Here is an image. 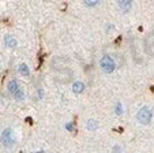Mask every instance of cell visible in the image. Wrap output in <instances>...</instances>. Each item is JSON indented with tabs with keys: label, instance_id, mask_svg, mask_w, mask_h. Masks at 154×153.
Wrapping results in <instances>:
<instances>
[{
	"label": "cell",
	"instance_id": "obj_1",
	"mask_svg": "<svg viewBox=\"0 0 154 153\" xmlns=\"http://www.w3.org/2000/svg\"><path fill=\"white\" fill-rule=\"evenodd\" d=\"M100 67H101V70L104 72H106V74H111V72L115 71V69H116V64H115V60L111 58V56H102L101 60H100Z\"/></svg>",
	"mask_w": 154,
	"mask_h": 153
},
{
	"label": "cell",
	"instance_id": "obj_2",
	"mask_svg": "<svg viewBox=\"0 0 154 153\" xmlns=\"http://www.w3.org/2000/svg\"><path fill=\"white\" fill-rule=\"evenodd\" d=\"M151 118H153V112H151V110L149 107H143L140 108L139 111H138L137 113V119L139 123L142 124H149L151 120Z\"/></svg>",
	"mask_w": 154,
	"mask_h": 153
},
{
	"label": "cell",
	"instance_id": "obj_3",
	"mask_svg": "<svg viewBox=\"0 0 154 153\" xmlns=\"http://www.w3.org/2000/svg\"><path fill=\"white\" fill-rule=\"evenodd\" d=\"M0 139H2V144H3L6 148L14 146V137H12L11 129H6V130L2 133V135H0Z\"/></svg>",
	"mask_w": 154,
	"mask_h": 153
},
{
	"label": "cell",
	"instance_id": "obj_4",
	"mask_svg": "<svg viewBox=\"0 0 154 153\" xmlns=\"http://www.w3.org/2000/svg\"><path fill=\"white\" fill-rule=\"evenodd\" d=\"M145 48L147 51L149 55L154 56V33H150V34L146 36L145 38Z\"/></svg>",
	"mask_w": 154,
	"mask_h": 153
},
{
	"label": "cell",
	"instance_id": "obj_5",
	"mask_svg": "<svg viewBox=\"0 0 154 153\" xmlns=\"http://www.w3.org/2000/svg\"><path fill=\"white\" fill-rule=\"evenodd\" d=\"M18 89H19V88H18V82L15 81V79H12V81L8 82V92H10V93L15 94V92H17Z\"/></svg>",
	"mask_w": 154,
	"mask_h": 153
},
{
	"label": "cell",
	"instance_id": "obj_6",
	"mask_svg": "<svg viewBox=\"0 0 154 153\" xmlns=\"http://www.w3.org/2000/svg\"><path fill=\"white\" fill-rule=\"evenodd\" d=\"M83 89H85V85L82 84V82H74V85H72V90H74V93H82L83 92Z\"/></svg>",
	"mask_w": 154,
	"mask_h": 153
},
{
	"label": "cell",
	"instance_id": "obj_7",
	"mask_svg": "<svg viewBox=\"0 0 154 153\" xmlns=\"http://www.w3.org/2000/svg\"><path fill=\"white\" fill-rule=\"evenodd\" d=\"M119 7L122 10H124V11H128L131 7V2L130 0H120L119 2Z\"/></svg>",
	"mask_w": 154,
	"mask_h": 153
},
{
	"label": "cell",
	"instance_id": "obj_8",
	"mask_svg": "<svg viewBox=\"0 0 154 153\" xmlns=\"http://www.w3.org/2000/svg\"><path fill=\"white\" fill-rule=\"evenodd\" d=\"M86 127H87V129H89L90 131H94V130H97V127H98V123H97L96 120H93V119H90V120H87Z\"/></svg>",
	"mask_w": 154,
	"mask_h": 153
},
{
	"label": "cell",
	"instance_id": "obj_9",
	"mask_svg": "<svg viewBox=\"0 0 154 153\" xmlns=\"http://www.w3.org/2000/svg\"><path fill=\"white\" fill-rule=\"evenodd\" d=\"M4 41H6V45L7 46H11V48L17 45V41H15V38H12L10 34H7L6 37H4Z\"/></svg>",
	"mask_w": 154,
	"mask_h": 153
},
{
	"label": "cell",
	"instance_id": "obj_10",
	"mask_svg": "<svg viewBox=\"0 0 154 153\" xmlns=\"http://www.w3.org/2000/svg\"><path fill=\"white\" fill-rule=\"evenodd\" d=\"M19 72L22 75H25V77H29V74H30L29 67H27L26 64H20V66H19Z\"/></svg>",
	"mask_w": 154,
	"mask_h": 153
},
{
	"label": "cell",
	"instance_id": "obj_11",
	"mask_svg": "<svg viewBox=\"0 0 154 153\" xmlns=\"http://www.w3.org/2000/svg\"><path fill=\"white\" fill-rule=\"evenodd\" d=\"M14 97L17 98V100H23V97H25V94H23V90L20 89H18L17 92H15V94H14Z\"/></svg>",
	"mask_w": 154,
	"mask_h": 153
},
{
	"label": "cell",
	"instance_id": "obj_12",
	"mask_svg": "<svg viewBox=\"0 0 154 153\" xmlns=\"http://www.w3.org/2000/svg\"><path fill=\"white\" fill-rule=\"evenodd\" d=\"M85 4H86V6L93 7V6H97V4H98V0H86Z\"/></svg>",
	"mask_w": 154,
	"mask_h": 153
},
{
	"label": "cell",
	"instance_id": "obj_13",
	"mask_svg": "<svg viewBox=\"0 0 154 153\" xmlns=\"http://www.w3.org/2000/svg\"><path fill=\"white\" fill-rule=\"evenodd\" d=\"M116 113H117V115L123 113V107H122V104H120V103H117V104H116Z\"/></svg>",
	"mask_w": 154,
	"mask_h": 153
},
{
	"label": "cell",
	"instance_id": "obj_14",
	"mask_svg": "<svg viewBox=\"0 0 154 153\" xmlns=\"http://www.w3.org/2000/svg\"><path fill=\"white\" fill-rule=\"evenodd\" d=\"M66 127H67V130H70V131H71V130H72V123H68Z\"/></svg>",
	"mask_w": 154,
	"mask_h": 153
},
{
	"label": "cell",
	"instance_id": "obj_15",
	"mask_svg": "<svg viewBox=\"0 0 154 153\" xmlns=\"http://www.w3.org/2000/svg\"><path fill=\"white\" fill-rule=\"evenodd\" d=\"M35 153H44V152H35Z\"/></svg>",
	"mask_w": 154,
	"mask_h": 153
}]
</instances>
